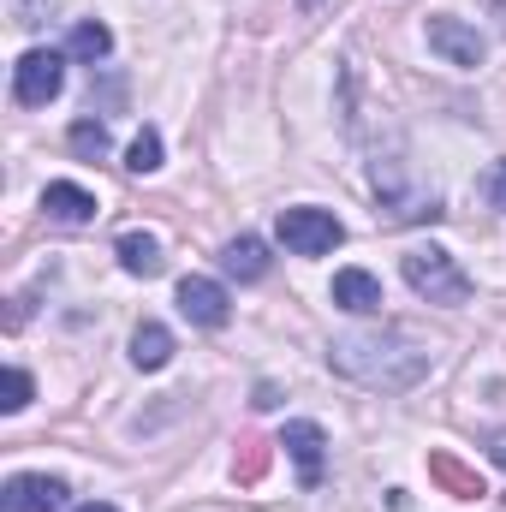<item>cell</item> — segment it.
<instances>
[{"label":"cell","mask_w":506,"mask_h":512,"mask_svg":"<svg viewBox=\"0 0 506 512\" xmlns=\"http://www.w3.org/2000/svg\"><path fill=\"white\" fill-rule=\"evenodd\" d=\"M429 48L441 54V60H453V66H483V36L471 30V24H459V18H429Z\"/></svg>","instance_id":"8"},{"label":"cell","mask_w":506,"mask_h":512,"mask_svg":"<svg viewBox=\"0 0 506 512\" xmlns=\"http://www.w3.org/2000/svg\"><path fill=\"white\" fill-rule=\"evenodd\" d=\"M42 209H48L54 221H66V227H84V221H96V197H90L84 185H72V179H54V185L42 191Z\"/></svg>","instance_id":"10"},{"label":"cell","mask_w":506,"mask_h":512,"mask_svg":"<svg viewBox=\"0 0 506 512\" xmlns=\"http://www.w3.org/2000/svg\"><path fill=\"white\" fill-rule=\"evenodd\" d=\"M66 48H72V60H90V66H96V60H108V54H114V30H108L102 18H78Z\"/></svg>","instance_id":"13"},{"label":"cell","mask_w":506,"mask_h":512,"mask_svg":"<svg viewBox=\"0 0 506 512\" xmlns=\"http://www.w3.org/2000/svg\"><path fill=\"white\" fill-rule=\"evenodd\" d=\"M262 471H268V441L245 435V441H239V459H233V477H239V483H256Z\"/></svg>","instance_id":"18"},{"label":"cell","mask_w":506,"mask_h":512,"mask_svg":"<svg viewBox=\"0 0 506 512\" xmlns=\"http://www.w3.org/2000/svg\"><path fill=\"white\" fill-rule=\"evenodd\" d=\"M120 268L126 274H161V239L155 233H126L120 239Z\"/></svg>","instance_id":"15"},{"label":"cell","mask_w":506,"mask_h":512,"mask_svg":"<svg viewBox=\"0 0 506 512\" xmlns=\"http://www.w3.org/2000/svg\"><path fill=\"white\" fill-rule=\"evenodd\" d=\"M483 191H489V203L506 215V161H495V167L483 173Z\"/></svg>","instance_id":"20"},{"label":"cell","mask_w":506,"mask_h":512,"mask_svg":"<svg viewBox=\"0 0 506 512\" xmlns=\"http://www.w3.org/2000/svg\"><path fill=\"white\" fill-rule=\"evenodd\" d=\"M328 370L376 393H405L429 376V352H417L405 334H346L328 346Z\"/></svg>","instance_id":"1"},{"label":"cell","mask_w":506,"mask_h":512,"mask_svg":"<svg viewBox=\"0 0 506 512\" xmlns=\"http://www.w3.org/2000/svg\"><path fill=\"white\" fill-rule=\"evenodd\" d=\"M179 316H185V322H197V328H227L233 298H227V286H221V280L185 274V280H179Z\"/></svg>","instance_id":"6"},{"label":"cell","mask_w":506,"mask_h":512,"mask_svg":"<svg viewBox=\"0 0 506 512\" xmlns=\"http://www.w3.org/2000/svg\"><path fill=\"white\" fill-rule=\"evenodd\" d=\"M221 268H227L233 280H262V274H268V245L251 239V233H239V239L221 251Z\"/></svg>","instance_id":"12"},{"label":"cell","mask_w":506,"mask_h":512,"mask_svg":"<svg viewBox=\"0 0 506 512\" xmlns=\"http://www.w3.org/2000/svg\"><path fill=\"white\" fill-rule=\"evenodd\" d=\"M66 507V483L42 477V471H18L0 489V512H60Z\"/></svg>","instance_id":"7"},{"label":"cell","mask_w":506,"mask_h":512,"mask_svg":"<svg viewBox=\"0 0 506 512\" xmlns=\"http://www.w3.org/2000/svg\"><path fill=\"white\" fill-rule=\"evenodd\" d=\"M167 358H173V334H167L161 322H143V328L131 334V364H137V370H161Z\"/></svg>","instance_id":"14"},{"label":"cell","mask_w":506,"mask_h":512,"mask_svg":"<svg viewBox=\"0 0 506 512\" xmlns=\"http://www.w3.org/2000/svg\"><path fill=\"white\" fill-rule=\"evenodd\" d=\"M274 233H280V245H286L292 256H328L340 239H346L340 215H328V209H310V203H298V209H280Z\"/></svg>","instance_id":"3"},{"label":"cell","mask_w":506,"mask_h":512,"mask_svg":"<svg viewBox=\"0 0 506 512\" xmlns=\"http://www.w3.org/2000/svg\"><path fill=\"white\" fill-rule=\"evenodd\" d=\"M126 167H131V173H155V167H161V131H155V126H143L137 137H131Z\"/></svg>","instance_id":"17"},{"label":"cell","mask_w":506,"mask_h":512,"mask_svg":"<svg viewBox=\"0 0 506 512\" xmlns=\"http://www.w3.org/2000/svg\"><path fill=\"white\" fill-rule=\"evenodd\" d=\"M0 405H6V411H24V405H30V376H24L18 364L6 370V399H0Z\"/></svg>","instance_id":"19"},{"label":"cell","mask_w":506,"mask_h":512,"mask_svg":"<svg viewBox=\"0 0 506 512\" xmlns=\"http://www.w3.org/2000/svg\"><path fill=\"white\" fill-rule=\"evenodd\" d=\"M274 447H286V459L298 465V483H304V489H316V483H322V471H328V435H322V423L292 417V423L280 429V441H274Z\"/></svg>","instance_id":"5"},{"label":"cell","mask_w":506,"mask_h":512,"mask_svg":"<svg viewBox=\"0 0 506 512\" xmlns=\"http://www.w3.org/2000/svg\"><path fill=\"white\" fill-rule=\"evenodd\" d=\"M489 453H495V459L506 465V435H495V447H489Z\"/></svg>","instance_id":"21"},{"label":"cell","mask_w":506,"mask_h":512,"mask_svg":"<svg viewBox=\"0 0 506 512\" xmlns=\"http://www.w3.org/2000/svg\"><path fill=\"white\" fill-rule=\"evenodd\" d=\"M66 84V54L54 48H30L18 66H12V102L18 108H48Z\"/></svg>","instance_id":"4"},{"label":"cell","mask_w":506,"mask_h":512,"mask_svg":"<svg viewBox=\"0 0 506 512\" xmlns=\"http://www.w3.org/2000/svg\"><path fill=\"white\" fill-rule=\"evenodd\" d=\"M429 477L453 495V501H483L489 489H483V477L465 465V459H453V453H429Z\"/></svg>","instance_id":"11"},{"label":"cell","mask_w":506,"mask_h":512,"mask_svg":"<svg viewBox=\"0 0 506 512\" xmlns=\"http://www.w3.org/2000/svg\"><path fill=\"white\" fill-rule=\"evenodd\" d=\"M78 512H120V507H108V501H90V507H78Z\"/></svg>","instance_id":"22"},{"label":"cell","mask_w":506,"mask_h":512,"mask_svg":"<svg viewBox=\"0 0 506 512\" xmlns=\"http://www.w3.org/2000/svg\"><path fill=\"white\" fill-rule=\"evenodd\" d=\"M66 143H72V155L102 161V155H108V126H102V120H78V126L66 131Z\"/></svg>","instance_id":"16"},{"label":"cell","mask_w":506,"mask_h":512,"mask_svg":"<svg viewBox=\"0 0 506 512\" xmlns=\"http://www.w3.org/2000/svg\"><path fill=\"white\" fill-rule=\"evenodd\" d=\"M399 274H405V286H411L417 298H429V304H465V298H471V274L441 251V245H417V251H405Z\"/></svg>","instance_id":"2"},{"label":"cell","mask_w":506,"mask_h":512,"mask_svg":"<svg viewBox=\"0 0 506 512\" xmlns=\"http://www.w3.org/2000/svg\"><path fill=\"white\" fill-rule=\"evenodd\" d=\"M334 304L352 310V316H376L381 310V280L370 268H340V274H334Z\"/></svg>","instance_id":"9"}]
</instances>
